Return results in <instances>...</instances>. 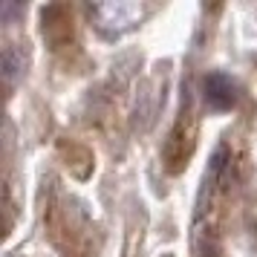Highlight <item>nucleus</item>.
Returning <instances> with one entry per match:
<instances>
[{"label": "nucleus", "instance_id": "nucleus-1", "mask_svg": "<svg viewBox=\"0 0 257 257\" xmlns=\"http://www.w3.org/2000/svg\"><path fill=\"white\" fill-rule=\"evenodd\" d=\"M202 93L211 110H231L237 104V84L225 75V72H208L202 81Z\"/></svg>", "mask_w": 257, "mask_h": 257}, {"label": "nucleus", "instance_id": "nucleus-2", "mask_svg": "<svg viewBox=\"0 0 257 257\" xmlns=\"http://www.w3.org/2000/svg\"><path fill=\"white\" fill-rule=\"evenodd\" d=\"M191 156V133H185V124L179 121L174 130H171V136L165 142V162H168V171L171 174H179L182 168H185V159Z\"/></svg>", "mask_w": 257, "mask_h": 257}, {"label": "nucleus", "instance_id": "nucleus-3", "mask_svg": "<svg viewBox=\"0 0 257 257\" xmlns=\"http://www.w3.org/2000/svg\"><path fill=\"white\" fill-rule=\"evenodd\" d=\"M21 70H24V64H21L18 55H15V47H6V49H3V81L12 84L15 75H18Z\"/></svg>", "mask_w": 257, "mask_h": 257}, {"label": "nucleus", "instance_id": "nucleus-4", "mask_svg": "<svg viewBox=\"0 0 257 257\" xmlns=\"http://www.w3.org/2000/svg\"><path fill=\"white\" fill-rule=\"evenodd\" d=\"M162 257H174V254H162Z\"/></svg>", "mask_w": 257, "mask_h": 257}]
</instances>
